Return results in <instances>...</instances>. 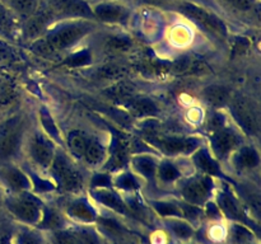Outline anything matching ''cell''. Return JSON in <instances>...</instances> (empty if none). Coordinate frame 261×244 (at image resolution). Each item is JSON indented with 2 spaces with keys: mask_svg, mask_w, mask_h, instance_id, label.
I'll return each mask as SVG.
<instances>
[{
  "mask_svg": "<svg viewBox=\"0 0 261 244\" xmlns=\"http://www.w3.org/2000/svg\"><path fill=\"white\" fill-rule=\"evenodd\" d=\"M236 163L241 168H247V169L256 168L260 163L259 152L252 146L241 147L236 155Z\"/></svg>",
  "mask_w": 261,
  "mask_h": 244,
  "instance_id": "obj_22",
  "label": "cell"
},
{
  "mask_svg": "<svg viewBox=\"0 0 261 244\" xmlns=\"http://www.w3.org/2000/svg\"><path fill=\"white\" fill-rule=\"evenodd\" d=\"M194 163L199 169L209 175H218L221 173L218 163L212 158V155L206 150H198L194 155Z\"/></svg>",
  "mask_w": 261,
  "mask_h": 244,
  "instance_id": "obj_19",
  "label": "cell"
},
{
  "mask_svg": "<svg viewBox=\"0 0 261 244\" xmlns=\"http://www.w3.org/2000/svg\"><path fill=\"white\" fill-rule=\"evenodd\" d=\"M105 157H106V149L103 147V145L97 141V140L89 139L88 145H87L83 157H82L84 162L91 165V167H96V165L101 164L103 162Z\"/></svg>",
  "mask_w": 261,
  "mask_h": 244,
  "instance_id": "obj_17",
  "label": "cell"
},
{
  "mask_svg": "<svg viewBox=\"0 0 261 244\" xmlns=\"http://www.w3.org/2000/svg\"><path fill=\"white\" fill-rule=\"evenodd\" d=\"M116 185L117 187L127 191L137 190L139 187V183L137 182L134 175L130 174V173H122V174H120L116 179Z\"/></svg>",
  "mask_w": 261,
  "mask_h": 244,
  "instance_id": "obj_36",
  "label": "cell"
},
{
  "mask_svg": "<svg viewBox=\"0 0 261 244\" xmlns=\"http://www.w3.org/2000/svg\"><path fill=\"white\" fill-rule=\"evenodd\" d=\"M53 243L54 244H79V241L74 233H70V231L58 230L53 234Z\"/></svg>",
  "mask_w": 261,
  "mask_h": 244,
  "instance_id": "obj_35",
  "label": "cell"
},
{
  "mask_svg": "<svg viewBox=\"0 0 261 244\" xmlns=\"http://www.w3.org/2000/svg\"><path fill=\"white\" fill-rule=\"evenodd\" d=\"M94 197L97 201L102 203V205L107 206V207L112 208V210L117 211V212L125 214L126 212V207H125V203L122 202L121 198L116 195L115 192L109 190H97L94 192Z\"/></svg>",
  "mask_w": 261,
  "mask_h": 244,
  "instance_id": "obj_20",
  "label": "cell"
},
{
  "mask_svg": "<svg viewBox=\"0 0 261 244\" xmlns=\"http://www.w3.org/2000/svg\"><path fill=\"white\" fill-rule=\"evenodd\" d=\"M110 185V178L106 174H97L94 175V178L92 179V186L93 187H107Z\"/></svg>",
  "mask_w": 261,
  "mask_h": 244,
  "instance_id": "obj_43",
  "label": "cell"
},
{
  "mask_svg": "<svg viewBox=\"0 0 261 244\" xmlns=\"http://www.w3.org/2000/svg\"><path fill=\"white\" fill-rule=\"evenodd\" d=\"M129 111L135 117H150L158 113V107L149 98L130 99Z\"/></svg>",
  "mask_w": 261,
  "mask_h": 244,
  "instance_id": "obj_16",
  "label": "cell"
},
{
  "mask_svg": "<svg viewBox=\"0 0 261 244\" xmlns=\"http://www.w3.org/2000/svg\"><path fill=\"white\" fill-rule=\"evenodd\" d=\"M231 108L234 118L246 134L255 135L259 131V117L254 102L247 97L237 94L231 99Z\"/></svg>",
  "mask_w": 261,
  "mask_h": 244,
  "instance_id": "obj_5",
  "label": "cell"
},
{
  "mask_svg": "<svg viewBox=\"0 0 261 244\" xmlns=\"http://www.w3.org/2000/svg\"><path fill=\"white\" fill-rule=\"evenodd\" d=\"M92 29H93V24L88 20L69 22L54 29L43 40L50 46L51 51L55 52V51L70 47L71 45L78 42L81 38H83Z\"/></svg>",
  "mask_w": 261,
  "mask_h": 244,
  "instance_id": "obj_2",
  "label": "cell"
},
{
  "mask_svg": "<svg viewBox=\"0 0 261 244\" xmlns=\"http://www.w3.org/2000/svg\"><path fill=\"white\" fill-rule=\"evenodd\" d=\"M0 116H2V109H0Z\"/></svg>",
  "mask_w": 261,
  "mask_h": 244,
  "instance_id": "obj_48",
  "label": "cell"
},
{
  "mask_svg": "<svg viewBox=\"0 0 261 244\" xmlns=\"http://www.w3.org/2000/svg\"><path fill=\"white\" fill-rule=\"evenodd\" d=\"M228 9L239 13H250L255 9L256 0H219Z\"/></svg>",
  "mask_w": 261,
  "mask_h": 244,
  "instance_id": "obj_30",
  "label": "cell"
},
{
  "mask_svg": "<svg viewBox=\"0 0 261 244\" xmlns=\"http://www.w3.org/2000/svg\"><path fill=\"white\" fill-rule=\"evenodd\" d=\"M28 150L33 162L42 168L50 167L54 157H55V149L54 145L45 135L42 134H33L30 139L28 144Z\"/></svg>",
  "mask_w": 261,
  "mask_h": 244,
  "instance_id": "obj_9",
  "label": "cell"
},
{
  "mask_svg": "<svg viewBox=\"0 0 261 244\" xmlns=\"http://www.w3.org/2000/svg\"><path fill=\"white\" fill-rule=\"evenodd\" d=\"M171 230L180 239H188L193 236L194 234L193 228L189 224L184 223V221H172L171 223Z\"/></svg>",
  "mask_w": 261,
  "mask_h": 244,
  "instance_id": "obj_33",
  "label": "cell"
},
{
  "mask_svg": "<svg viewBox=\"0 0 261 244\" xmlns=\"http://www.w3.org/2000/svg\"><path fill=\"white\" fill-rule=\"evenodd\" d=\"M140 5H152V7H162V5L168 4L172 0H135Z\"/></svg>",
  "mask_w": 261,
  "mask_h": 244,
  "instance_id": "obj_45",
  "label": "cell"
},
{
  "mask_svg": "<svg viewBox=\"0 0 261 244\" xmlns=\"http://www.w3.org/2000/svg\"><path fill=\"white\" fill-rule=\"evenodd\" d=\"M40 118H41V122H42L43 127H45V130L47 131V134L53 137H58L59 136L58 127H56L55 122H54L53 118H51L48 111H46V109H41Z\"/></svg>",
  "mask_w": 261,
  "mask_h": 244,
  "instance_id": "obj_38",
  "label": "cell"
},
{
  "mask_svg": "<svg viewBox=\"0 0 261 244\" xmlns=\"http://www.w3.org/2000/svg\"><path fill=\"white\" fill-rule=\"evenodd\" d=\"M10 9L13 13L23 15V17H30L37 10V0H9Z\"/></svg>",
  "mask_w": 261,
  "mask_h": 244,
  "instance_id": "obj_26",
  "label": "cell"
},
{
  "mask_svg": "<svg viewBox=\"0 0 261 244\" xmlns=\"http://www.w3.org/2000/svg\"><path fill=\"white\" fill-rule=\"evenodd\" d=\"M211 142L213 151L216 152L217 157L224 158L237 146L240 139L233 131L222 127V129L212 132Z\"/></svg>",
  "mask_w": 261,
  "mask_h": 244,
  "instance_id": "obj_12",
  "label": "cell"
},
{
  "mask_svg": "<svg viewBox=\"0 0 261 244\" xmlns=\"http://www.w3.org/2000/svg\"><path fill=\"white\" fill-rule=\"evenodd\" d=\"M14 24V17L9 7L0 2V33L10 32Z\"/></svg>",
  "mask_w": 261,
  "mask_h": 244,
  "instance_id": "obj_31",
  "label": "cell"
},
{
  "mask_svg": "<svg viewBox=\"0 0 261 244\" xmlns=\"http://www.w3.org/2000/svg\"><path fill=\"white\" fill-rule=\"evenodd\" d=\"M19 244H38V243H37V240H36V239L33 238V236L24 234V235H23V236H20Z\"/></svg>",
  "mask_w": 261,
  "mask_h": 244,
  "instance_id": "obj_47",
  "label": "cell"
},
{
  "mask_svg": "<svg viewBox=\"0 0 261 244\" xmlns=\"http://www.w3.org/2000/svg\"><path fill=\"white\" fill-rule=\"evenodd\" d=\"M232 236H233V240L239 244L247 243L252 239V234L250 233V230H247L245 226L236 224L232 228Z\"/></svg>",
  "mask_w": 261,
  "mask_h": 244,
  "instance_id": "obj_37",
  "label": "cell"
},
{
  "mask_svg": "<svg viewBox=\"0 0 261 244\" xmlns=\"http://www.w3.org/2000/svg\"><path fill=\"white\" fill-rule=\"evenodd\" d=\"M126 74V69L117 64H106L98 70V75L106 80H121Z\"/></svg>",
  "mask_w": 261,
  "mask_h": 244,
  "instance_id": "obj_28",
  "label": "cell"
},
{
  "mask_svg": "<svg viewBox=\"0 0 261 244\" xmlns=\"http://www.w3.org/2000/svg\"><path fill=\"white\" fill-rule=\"evenodd\" d=\"M47 8L53 15L69 18H93L92 7L84 0H53Z\"/></svg>",
  "mask_w": 261,
  "mask_h": 244,
  "instance_id": "obj_8",
  "label": "cell"
},
{
  "mask_svg": "<svg viewBox=\"0 0 261 244\" xmlns=\"http://www.w3.org/2000/svg\"><path fill=\"white\" fill-rule=\"evenodd\" d=\"M93 18L105 23H125L129 20L130 10L119 2H101L92 7Z\"/></svg>",
  "mask_w": 261,
  "mask_h": 244,
  "instance_id": "obj_7",
  "label": "cell"
},
{
  "mask_svg": "<svg viewBox=\"0 0 261 244\" xmlns=\"http://www.w3.org/2000/svg\"><path fill=\"white\" fill-rule=\"evenodd\" d=\"M203 98L209 106L221 108V107H224L226 104L229 103L231 92L224 85L213 84V85H208L206 88L203 89Z\"/></svg>",
  "mask_w": 261,
  "mask_h": 244,
  "instance_id": "obj_15",
  "label": "cell"
},
{
  "mask_svg": "<svg viewBox=\"0 0 261 244\" xmlns=\"http://www.w3.org/2000/svg\"><path fill=\"white\" fill-rule=\"evenodd\" d=\"M14 96L13 85L5 76L0 75V104L8 103Z\"/></svg>",
  "mask_w": 261,
  "mask_h": 244,
  "instance_id": "obj_34",
  "label": "cell"
},
{
  "mask_svg": "<svg viewBox=\"0 0 261 244\" xmlns=\"http://www.w3.org/2000/svg\"><path fill=\"white\" fill-rule=\"evenodd\" d=\"M155 211L160 214L161 216H180L181 208L177 205L172 202H165V201H160V202L153 203Z\"/></svg>",
  "mask_w": 261,
  "mask_h": 244,
  "instance_id": "obj_32",
  "label": "cell"
},
{
  "mask_svg": "<svg viewBox=\"0 0 261 244\" xmlns=\"http://www.w3.org/2000/svg\"><path fill=\"white\" fill-rule=\"evenodd\" d=\"M7 207L19 220L28 224H36L41 220V207L33 196L18 192L7 201Z\"/></svg>",
  "mask_w": 261,
  "mask_h": 244,
  "instance_id": "obj_6",
  "label": "cell"
},
{
  "mask_svg": "<svg viewBox=\"0 0 261 244\" xmlns=\"http://www.w3.org/2000/svg\"><path fill=\"white\" fill-rule=\"evenodd\" d=\"M89 60H91V55H89L88 51H81V52L73 53L71 56H69V57L66 58L65 64L69 66L76 68V66L86 65V64L89 63Z\"/></svg>",
  "mask_w": 261,
  "mask_h": 244,
  "instance_id": "obj_39",
  "label": "cell"
},
{
  "mask_svg": "<svg viewBox=\"0 0 261 244\" xmlns=\"http://www.w3.org/2000/svg\"><path fill=\"white\" fill-rule=\"evenodd\" d=\"M51 173L55 177L56 182L65 191L75 192L83 186V177L81 173L70 164L68 158L64 154H58L54 157L50 164Z\"/></svg>",
  "mask_w": 261,
  "mask_h": 244,
  "instance_id": "obj_4",
  "label": "cell"
},
{
  "mask_svg": "<svg viewBox=\"0 0 261 244\" xmlns=\"http://www.w3.org/2000/svg\"><path fill=\"white\" fill-rule=\"evenodd\" d=\"M213 182L209 177H199L191 179L182 187V197L190 205H200L204 203L211 196Z\"/></svg>",
  "mask_w": 261,
  "mask_h": 244,
  "instance_id": "obj_10",
  "label": "cell"
},
{
  "mask_svg": "<svg viewBox=\"0 0 261 244\" xmlns=\"http://www.w3.org/2000/svg\"><path fill=\"white\" fill-rule=\"evenodd\" d=\"M101 224L107 229V230L111 231V233H115V231H117L120 229L116 221L111 220V219H102Z\"/></svg>",
  "mask_w": 261,
  "mask_h": 244,
  "instance_id": "obj_46",
  "label": "cell"
},
{
  "mask_svg": "<svg viewBox=\"0 0 261 244\" xmlns=\"http://www.w3.org/2000/svg\"><path fill=\"white\" fill-rule=\"evenodd\" d=\"M125 162H126V152H125V150L121 146H119L115 150L114 154H112L110 167L114 168V169H117V168L122 167L125 164Z\"/></svg>",
  "mask_w": 261,
  "mask_h": 244,
  "instance_id": "obj_40",
  "label": "cell"
},
{
  "mask_svg": "<svg viewBox=\"0 0 261 244\" xmlns=\"http://www.w3.org/2000/svg\"><path fill=\"white\" fill-rule=\"evenodd\" d=\"M135 89L134 86L130 83H126L124 80H117L114 85H111L110 88H107L106 94L109 98L114 99V101H127V99L133 98V94H134Z\"/></svg>",
  "mask_w": 261,
  "mask_h": 244,
  "instance_id": "obj_21",
  "label": "cell"
},
{
  "mask_svg": "<svg viewBox=\"0 0 261 244\" xmlns=\"http://www.w3.org/2000/svg\"><path fill=\"white\" fill-rule=\"evenodd\" d=\"M0 174H2L3 180L15 192H22V191L30 188V179H28L27 175L19 168L7 165V167H4L0 170Z\"/></svg>",
  "mask_w": 261,
  "mask_h": 244,
  "instance_id": "obj_14",
  "label": "cell"
},
{
  "mask_svg": "<svg viewBox=\"0 0 261 244\" xmlns=\"http://www.w3.org/2000/svg\"><path fill=\"white\" fill-rule=\"evenodd\" d=\"M178 10L182 13L186 18L191 19L203 27L208 32L213 35L219 36V37H226L227 36V27L223 20L214 14L212 10L201 7V5L195 4L191 2H182L178 4Z\"/></svg>",
  "mask_w": 261,
  "mask_h": 244,
  "instance_id": "obj_3",
  "label": "cell"
},
{
  "mask_svg": "<svg viewBox=\"0 0 261 244\" xmlns=\"http://www.w3.org/2000/svg\"><path fill=\"white\" fill-rule=\"evenodd\" d=\"M12 58L13 55L9 48L0 45V65H7V64H9L12 61Z\"/></svg>",
  "mask_w": 261,
  "mask_h": 244,
  "instance_id": "obj_44",
  "label": "cell"
},
{
  "mask_svg": "<svg viewBox=\"0 0 261 244\" xmlns=\"http://www.w3.org/2000/svg\"><path fill=\"white\" fill-rule=\"evenodd\" d=\"M75 236L78 238L79 244H99L96 234H93L89 230H79L76 231Z\"/></svg>",
  "mask_w": 261,
  "mask_h": 244,
  "instance_id": "obj_42",
  "label": "cell"
},
{
  "mask_svg": "<svg viewBox=\"0 0 261 244\" xmlns=\"http://www.w3.org/2000/svg\"><path fill=\"white\" fill-rule=\"evenodd\" d=\"M132 47V40L125 36H109L105 40V48L112 53L126 52Z\"/></svg>",
  "mask_w": 261,
  "mask_h": 244,
  "instance_id": "obj_24",
  "label": "cell"
},
{
  "mask_svg": "<svg viewBox=\"0 0 261 244\" xmlns=\"http://www.w3.org/2000/svg\"><path fill=\"white\" fill-rule=\"evenodd\" d=\"M133 164H134V169L144 175L145 178H153L157 173V163L148 155H140V157L134 158Z\"/></svg>",
  "mask_w": 261,
  "mask_h": 244,
  "instance_id": "obj_23",
  "label": "cell"
},
{
  "mask_svg": "<svg viewBox=\"0 0 261 244\" xmlns=\"http://www.w3.org/2000/svg\"><path fill=\"white\" fill-rule=\"evenodd\" d=\"M218 201L219 207H221V210L223 211L227 216H229V218L232 219L242 218L241 208H240L239 203L236 202V200H234L232 196L227 195V193H221L218 197Z\"/></svg>",
  "mask_w": 261,
  "mask_h": 244,
  "instance_id": "obj_25",
  "label": "cell"
},
{
  "mask_svg": "<svg viewBox=\"0 0 261 244\" xmlns=\"http://www.w3.org/2000/svg\"><path fill=\"white\" fill-rule=\"evenodd\" d=\"M157 144L163 152L168 155L189 154L195 151L199 147V140L195 137H161L157 140Z\"/></svg>",
  "mask_w": 261,
  "mask_h": 244,
  "instance_id": "obj_11",
  "label": "cell"
},
{
  "mask_svg": "<svg viewBox=\"0 0 261 244\" xmlns=\"http://www.w3.org/2000/svg\"><path fill=\"white\" fill-rule=\"evenodd\" d=\"M63 223V219L56 211L47 210V212L43 214V224H46L47 228H58Z\"/></svg>",
  "mask_w": 261,
  "mask_h": 244,
  "instance_id": "obj_41",
  "label": "cell"
},
{
  "mask_svg": "<svg viewBox=\"0 0 261 244\" xmlns=\"http://www.w3.org/2000/svg\"><path fill=\"white\" fill-rule=\"evenodd\" d=\"M157 174L163 182H173L180 177V170L171 163L163 162L157 167Z\"/></svg>",
  "mask_w": 261,
  "mask_h": 244,
  "instance_id": "obj_29",
  "label": "cell"
},
{
  "mask_svg": "<svg viewBox=\"0 0 261 244\" xmlns=\"http://www.w3.org/2000/svg\"><path fill=\"white\" fill-rule=\"evenodd\" d=\"M88 141L89 139L86 136V135L76 131L71 132V134L69 135V139H68L69 147H70V150L73 151V154L78 158L83 157V152L84 150H86L87 145H88Z\"/></svg>",
  "mask_w": 261,
  "mask_h": 244,
  "instance_id": "obj_27",
  "label": "cell"
},
{
  "mask_svg": "<svg viewBox=\"0 0 261 244\" xmlns=\"http://www.w3.org/2000/svg\"><path fill=\"white\" fill-rule=\"evenodd\" d=\"M23 135L20 114H12L0 119V162H8L18 154Z\"/></svg>",
  "mask_w": 261,
  "mask_h": 244,
  "instance_id": "obj_1",
  "label": "cell"
},
{
  "mask_svg": "<svg viewBox=\"0 0 261 244\" xmlns=\"http://www.w3.org/2000/svg\"><path fill=\"white\" fill-rule=\"evenodd\" d=\"M51 17H53V14L48 10V8L45 10H41L37 8V10L32 15H30L24 23V29H23V32H24L25 37L32 38V40H36V38L40 37L45 32L48 19Z\"/></svg>",
  "mask_w": 261,
  "mask_h": 244,
  "instance_id": "obj_13",
  "label": "cell"
},
{
  "mask_svg": "<svg viewBox=\"0 0 261 244\" xmlns=\"http://www.w3.org/2000/svg\"><path fill=\"white\" fill-rule=\"evenodd\" d=\"M68 212L73 218L81 221H86V223H92V221L96 220V211L88 202L83 200L71 202L68 207Z\"/></svg>",
  "mask_w": 261,
  "mask_h": 244,
  "instance_id": "obj_18",
  "label": "cell"
}]
</instances>
